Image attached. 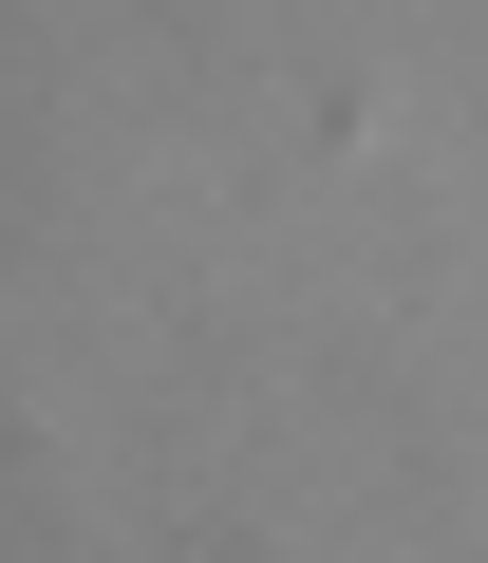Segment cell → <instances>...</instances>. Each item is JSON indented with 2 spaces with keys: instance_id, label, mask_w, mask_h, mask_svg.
<instances>
[]
</instances>
